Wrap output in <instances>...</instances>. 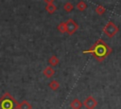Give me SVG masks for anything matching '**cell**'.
<instances>
[{
	"mask_svg": "<svg viewBox=\"0 0 121 109\" xmlns=\"http://www.w3.org/2000/svg\"><path fill=\"white\" fill-rule=\"evenodd\" d=\"M43 75H44L46 78H52V77L54 76V74H55V70L52 68V66H46V67L43 69Z\"/></svg>",
	"mask_w": 121,
	"mask_h": 109,
	"instance_id": "cell-7",
	"label": "cell"
},
{
	"mask_svg": "<svg viewBox=\"0 0 121 109\" xmlns=\"http://www.w3.org/2000/svg\"><path fill=\"white\" fill-rule=\"evenodd\" d=\"M31 108L32 106L27 100L21 101L20 103H18V106H17V109H31Z\"/></svg>",
	"mask_w": 121,
	"mask_h": 109,
	"instance_id": "cell-8",
	"label": "cell"
},
{
	"mask_svg": "<svg viewBox=\"0 0 121 109\" xmlns=\"http://www.w3.org/2000/svg\"><path fill=\"white\" fill-rule=\"evenodd\" d=\"M63 9L66 12H71L73 9H74V5L70 2H66L64 5H63Z\"/></svg>",
	"mask_w": 121,
	"mask_h": 109,
	"instance_id": "cell-13",
	"label": "cell"
},
{
	"mask_svg": "<svg viewBox=\"0 0 121 109\" xmlns=\"http://www.w3.org/2000/svg\"><path fill=\"white\" fill-rule=\"evenodd\" d=\"M83 106V103L78 100V99H74L71 102H70V107L72 109H81V107Z\"/></svg>",
	"mask_w": 121,
	"mask_h": 109,
	"instance_id": "cell-6",
	"label": "cell"
},
{
	"mask_svg": "<svg viewBox=\"0 0 121 109\" xmlns=\"http://www.w3.org/2000/svg\"><path fill=\"white\" fill-rule=\"evenodd\" d=\"M59 63H60V60H59V58L57 57V56H55V55H53V56H51L50 58H49V60H48V64H50V66H57L58 64H59Z\"/></svg>",
	"mask_w": 121,
	"mask_h": 109,
	"instance_id": "cell-9",
	"label": "cell"
},
{
	"mask_svg": "<svg viewBox=\"0 0 121 109\" xmlns=\"http://www.w3.org/2000/svg\"><path fill=\"white\" fill-rule=\"evenodd\" d=\"M118 30H119V28H118V27L113 23V22H108L106 25H105V27H103V32L105 33V35L106 36H108L109 38H112L117 32H118Z\"/></svg>",
	"mask_w": 121,
	"mask_h": 109,
	"instance_id": "cell-3",
	"label": "cell"
},
{
	"mask_svg": "<svg viewBox=\"0 0 121 109\" xmlns=\"http://www.w3.org/2000/svg\"><path fill=\"white\" fill-rule=\"evenodd\" d=\"M17 100L8 92L0 98V109H17Z\"/></svg>",
	"mask_w": 121,
	"mask_h": 109,
	"instance_id": "cell-2",
	"label": "cell"
},
{
	"mask_svg": "<svg viewBox=\"0 0 121 109\" xmlns=\"http://www.w3.org/2000/svg\"><path fill=\"white\" fill-rule=\"evenodd\" d=\"M57 6L56 5H54V3L53 4H47L46 6H45V10L48 12V13H50V14H53L56 10H57Z\"/></svg>",
	"mask_w": 121,
	"mask_h": 109,
	"instance_id": "cell-10",
	"label": "cell"
},
{
	"mask_svg": "<svg viewBox=\"0 0 121 109\" xmlns=\"http://www.w3.org/2000/svg\"><path fill=\"white\" fill-rule=\"evenodd\" d=\"M65 26H66V32L68 33V35H73L78 29V25L75 20L71 18L65 22Z\"/></svg>",
	"mask_w": 121,
	"mask_h": 109,
	"instance_id": "cell-4",
	"label": "cell"
},
{
	"mask_svg": "<svg viewBox=\"0 0 121 109\" xmlns=\"http://www.w3.org/2000/svg\"><path fill=\"white\" fill-rule=\"evenodd\" d=\"M82 52L84 54L93 55V57L97 62H102L112 53V48L108 45V44L105 41H103L102 39H98L92 45V47H90L87 50H83Z\"/></svg>",
	"mask_w": 121,
	"mask_h": 109,
	"instance_id": "cell-1",
	"label": "cell"
},
{
	"mask_svg": "<svg viewBox=\"0 0 121 109\" xmlns=\"http://www.w3.org/2000/svg\"><path fill=\"white\" fill-rule=\"evenodd\" d=\"M58 30H59L60 33H65V32H66V26H65V22L60 23V24L58 25Z\"/></svg>",
	"mask_w": 121,
	"mask_h": 109,
	"instance_id": "cell-15",
	"label": "cell"
},
{
	"mask_svg": "<svg viewBox=\"0 0 121 109\" xmlns=\"http://www.w3.org/2000/svg\"><path fill=\"white\" fill-rule=\"evenodd\" d=\"M95 12H96L98 15H102V14H104V13L106 12V9H105L103 6L98 5V6L95 8Z\"/></svg>",
	"mask_w": 121,
	"mask_h": 109,
	"instance_id": "cell-14",
	"label": "cell"
},
{
	"mask_svg": "<svg viewBox=\"0 0 121 109\" xmlns=\"http://www.w3.org/2000/svg\"><path fill=\"white\" fill-rule=\"evenodd\" d=\"M48 86H49V88H50L51 90L56 91V90H58V89L60 88V82H59L58 81H56V80H53V81H51V82H49Z\"/></svg>",
	"mask_w": 121,
	"mask_h": 109,
	"instance_id": "cell-11",
	"label": "cell"
},
{
	"mask_svg": "<svg viewBox=\"0 0 121 109\" xmlns=\"http://www.w3.org/2000/svg\"><path fill=\"white\" fill-rule=\"evenodd\" d=\"M82 103H83V106H84L86 109H95V108L96 107V105H97L96 100H95L94 97H92V96L87 97V98L84 100V101H83Z\"/></svg>",
	"mask_w": 121,
	"mask_h": 109,
	"instance_id": "cell-5",
	"label": "cell"
},
{
	"mask_svg": "<svg viewBox=\"0 0 121 109\" xmlns=\"http://www.w3.org/2000/svg\"><path fill=\"white\" fill-rule=\"evenodd\" d=\"M77 9L79 10V11H83L87 9V4L84 2V1H79L78 4H77Z\"/></svg>",
	"mask_w": 121,
	"mask_h": 109,
	"instance_id": "cell-12",
	"label": "cell"
},
{
	"mask_svg": "<svg viewBox=\"0 0 121 109\" xmlns=\"http://www.w3.org/2000/svg\"><path fill=\"white\" fill-rule=\"evenodd\" d=\"M43 1H44V3L47 5V4H53L55 0H43Z\"/></svg>",
	"mask_w": 121,
	"mask_h": 109,
	"instance_id": "cell-16",
	"label": "cell"
}]
</instances>
